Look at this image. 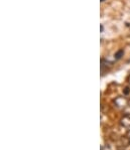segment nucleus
<instances>
[{"instance_id":"f257e3e1","label":"nucleus","mask_w":130,"mask_h":150,"mask_svg":"<svg viewBox=\"0 0 130 150\" xmlns=\"http://www.w3.org/2000/svg\"><path fill=\"white\" fill-rule=\"evenodd\" d=\"M127 105V99L125 97H117L114 100V106L118 109H123Z\"/></svg>"},{"instance_id":"f03ea898","label":"nucleus","mask_w":130,"mask_h":150,"mask_svg":"<svg viewBox=\"0 0 130 150\" xmlns=\"http://www.w3.org/2000/svg\"><path fill=\"white\" fill-rule=\"evenodd\" d=\"M120 124H121L122 127L126 129H130V115L126 114L120 119Z\"/></svg>"},{"instance_id":"7ed1b4c3","label":"nucleus","mask_w":130,"mask_h":150,"mask_svg":"<svg viewBox=\"0 0 130 150\" xmlns=\"http://www.w3.org/2000/svg\"><path fill=\"white\" fill-rule=\"evenodd\" d=\"M102 150H116V147L111 143H106V145L102 146Z\"/></svg>"},{"instance_id":"20e7f679","label":"nucleus","mask_w":130,"mask_h":150,"mask_svg":"<svg viewBox=\"0 0 130 150\" xmlns=\"http://www.w3.org/2000/svg\"><path fill=\"white\" fill-rule=\"evenodd\" d=\"M123 55V50H119V52H116V54H115V59H119L120 57H121Z\"/></svg>"},{"instance_id":"39448f33","label":"nucleus","mask_w":130,"mask_h":150,"mask_svg":"<svg viewBox=\"0 0 130 150\" xmlns=\"http://www.w3.org/2000/svg\"><path fill=\"white\" fill-rule=\"evenodd\" d=\"M128 83H129V84H130V75L128 76Z\"/></svg>"}]
</instances>
